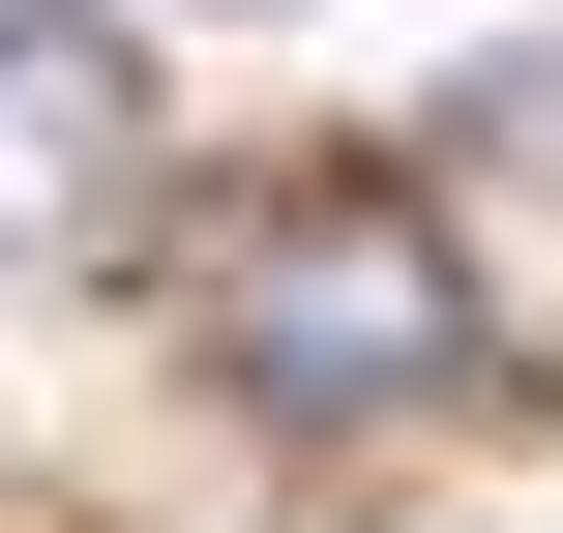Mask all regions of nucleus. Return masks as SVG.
Here are the masks:
<instances>
[{"mask_svg": "<svg viewBox=\"0 0 563 533\" xmlns=\"http://www.w3.org/2000/svg\"><path fill=\"white\" fill-rule=\"evenodd\" d=\"M475 178H563V59H505V89H475Z\"/></svg>", "mask_w": 563, "mask_h": 533, "instance_id": "obj_3", "label": "nucleus"}, {"mask_svg": "<svg viewBox=\"0 0 563 533\" xmlns=\"http://www.w3.org/2000/svg\"><path fill=\"white\" fill-rule=\"evenodd\" d=\"M148 208V59L119 0H0V267H89Z\"/></svg>", "mask_w": 563, "mask_h": 533, "instance_id": "obj_2", "label": "nucleus"}, {"mask_svg": "<svg viewBox=\"0 0 563 533\" xmlns=\"http://www.w3.org/2000/svg\"><path fill=\"white\" fill-rule=\"evenodd\" d=\"M208 356H238V415H416V386H475V237L416 178H267L208 237Z\"/></svg>", "mask_w": 563, "mask_h": 533, "instance_id": "obj_1", "label": "nucleus"}]
</instances>
